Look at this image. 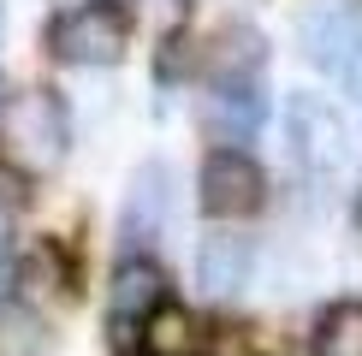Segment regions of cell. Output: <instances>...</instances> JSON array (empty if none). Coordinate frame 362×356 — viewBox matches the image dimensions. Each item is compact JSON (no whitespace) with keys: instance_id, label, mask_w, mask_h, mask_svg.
I'll return each instance as SVG.
<instances>
[{"instance_id":"5b68a950","label":"cell","mask_w":362,"mask_h":356,"mask_svg":"<svg viewBox=\"0 0 362 356\" xmlns=\"http://www.w3.org/2000/svg\"><path fill=\"white\" fill-rule=\"evenodd\" d=\"M196 184H202V208L214 220H244L267 196V178H262V167H255L244 148H214V155L202 160V178H196Z\"/></svg>"},{"instance_id":"ba28073f","label":"cell","mask_w":362,"mask_h":356,"mask_svg":"<svg viewBox=\"0 0 362 356\" xmlns=\"http://www.w3.org/2000/svg\"><path fill=\"white\" fill-rule=\"evenodd\" d=\"M160 291H167V279H160L155 261L143 256H125L113 267V285H107V321L119 326V338H131V326H148V315L160 309Z\"/></svg>"},{"instance_id":"e0dca14e","label":"cell","mask_w":362,"mask_h":356,"mask_svg":"<svg viewBox=\"0 0 362 356\" xmlns=\"http://www.w3.org/2000/svg\"><path fill=\"white\" fill-rule=\"evenodd\" d=\"M0 30H6V6H0Z\"/></svg>"},{"instance_id":"9c48e42d","label":"cell","mask_w":362,"mask_h":356,"mask_svg":"<svg viewBox=\"0 0 362 356\" xmlns=\"http://www.w3.org/2000/svg\"><path fill=\"white\" fill-rule=\"evenodd\" d=\"M250 273H255L250 237H238V232H208L202 244H196V285H202V297L226 303V297H238V291L250 285Z\"/></svg>"},{"instance_id":"7c38bea8","label":"cell","mask_w":362,"mask_h":356,"mask_svg":"<svg viewBox=\"0 0 362 356\" xmlns=\"http://www.w3.org/2000/svg\"><path fill=\"white\" fill-rule=\"evenodd\" d=\"M262 36L255 30H226L220 36V54H214V78H262Z\"/></svg>"},{"instance_id":"8992f818","label":"cell","mask_w":362,"mask_h":356,"mask_svg":"<svg viewBox=\"0 0 362 356\" xmlns=\"http://www.w3.org/2000/svg\"><path fill=\"white\" fill-rule=\"evenodd\" d=\"M202 131L214 137L220 148H238L262 131L267 119V95H262V78H214L202 95Z\"/></svg>"},{"instance_id":"2e32d148","label":"cell","mask_w":362,"mask_h":356,"mask_svg":"<svg viewBox=\"0 0 362 356\" xmlns=\"http://www.w3.org/2000/svg\"><path fill=\"white\" fill-rule=\"evenodd\" d=\"M6 101H12V89H6V78H0V107H6Z\"/></svg>"},{"instance_id":"52a82bcc","label":"cell","mask_w":362,"mask_h":356,"mask_svg":"<svg viewBox=\"0 0 362 356\" xmlns=\"http://www.w3.org/2000/svg\"><path fill=\"white\" fill-rule=\"evenodd\" d=\"M173 220V172L160 160H143L125 184V208H119V244L125 249H143L167 232Z\"/></svg>"},{"instance_id":"277c9868","label":"cell","mask_w":362,"mask_h":356,"mask_svg":"<svg viewBox=\"0 0 362 356\" xmlns=\"http://www.w3.org/2000/svg\"><path fill=\"white\" fill-rule=\"evenodd\" d=\"M297 42H303L309 66H321L333 83H362V6L351 0H321L297 18Z\"/></svg>"},{"instance_id":"4fadbf2b","label":"cell","mask_w":362,"mask_h":356,"mask_svg":"<svg viewBox=\"0 0 362 356\" xmlns=\"http://www.w3.org/2000/svg\"><path fill=\"white\" fill-rule=\"evenodd\" d=\"M42 350H48L42 321L24 309H0V356H42Z\"/></svg>"},{"instance_id":"5bb4252c","label":"cell","mask_w":362,"mask_h":356,"mask_svg":"<svg viewBox=\"0 0 362 356\" xmlns=\"http://www.w3.org/2000/svg\"><path fill=\"white\" fill-rule=\"evenodd\" d=\"M6 232H12V208L0 202V244H6Z\"/></svg>"},{"instance_id":"6da1fadb","label":"cell","mask_w":362,"mask_h":356,"mask_svg":"<svg viewBox=\"0 0 362 356\" xmlns=\"http://www.w3.org/2000/svg\"><path fill=\"white\" fill-rule=\"evenodd\" d=\"M66 107L54 89H18L0 107V167L18 178H48L66 160Z\"/></svg>"},{"instance_id":"9a60e30c","label":"cell","mask_w":362,"mask_h":356,"mask_svg":"<svg viewBox=\"0 0 362 356\" xmlns=\"http://www.w3.org/2000/svg\"><path fill=\"white\" fill-rule=\"evenodd\" d=\"M6 285H12V267H6V256H0V297H6Z\"/></svg>"},{"instance_id":"3957f363","label":"cell","mask_w":362,"mask_h":356,"mask_svg":"<svg viewBox=\"0 0 362 356\" xmlns=\"http://www.w3.org/2000/svg\"><path fill=\"white\" fill-rule=\"evenodd\" d=\"M285 148H291V160L309 178H333L344 167V155H351V131H344V119L327 95L297 89L285 101Z\"/></svg>"},{"instance_id":"7a4b0ae2","label":"cell","mask_w":362,"mask_h":356,"mask_svg":"<svg viewBox=\"0 0 362 356\" xmlns=\"http://www.w3.org/2000/svg\"><path fill=\"white\" fill-rule=\"evenodd\" d=\"M48 48L66 66H119L131 48V18L113 0H89V6H71L48 24Z\"/></svg>"},{"instance_id":"8fae6325","label":"cell","mask_w":362,"mask_h":356,"mask_svg":"<svg viewBox=\"0 0 362 356\" xmlns=\"http://www.w3.org/2000/svg\"><path fill=\"white\" fill-rule=\"evenodd\" d=\"M315 356H362V297H344L315 321Z\"/></svg>"},{"instance_id":"30bf717a","label":"cell","mask_w":362,"mask_h":356,"mask_svg":"<svg viewBox=\"0 0 362 356\" xmlns=\"http://www.w3.org/2000/svg\"><path fill=\"white\" fill-rule=\"evenodd\" d=\"M137 338H143L148 356H202V350H208V338H202V326H196V315H190V309H178V303H160Z\"/></svg>"}]
</instances>
